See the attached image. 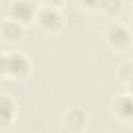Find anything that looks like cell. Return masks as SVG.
I'll list each match as a JSON object with an SVG mask.
<instances>
[{"mask_svg": "<svg viewBox=\"0 0 133 133\" xmlns=\"http://www.w3.org/2000/svg\"><path fill=\"white\" fill-rule=\"evenodd\" d=\"M43 18L42 21H43V25L44 26H47V27H53V26H56L57 24H59V17L58 14L54 12V11H51L50 14V19H49V15H48V11H44V14L42 15Z\"/></svg>", "mask_w": 133, "mask_h": 133, "instance_id": "6da1fadb", "label": "cell"}, {"mask_svg": "<svg viewBox=\"0 0 133 133\" xmlns=\"http://www.w3.org/2000/svg\"><path fill=\"white\" fill-rule=\"evenodd\" d=\"M51 1H56V0H51ZM58 1H59V0H58Z\"/></svg>", "mask_w": 133, "mask_h": 133, "instance_id": "7a4b0ae2", "label": "cell"}]
</instances>
